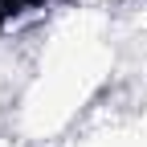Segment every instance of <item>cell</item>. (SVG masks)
Returning a JSON list of instances; mask_svg holds the SVG:
<instances>
[{"label":"cell","mask_w":147,"mask_h":147,"mask_svg":"<svg viewBox=\"0 0 147 147\" xmlns=\"http://www.w3.org/2000/svg\"><path fill=\"white\" fill-rule=\"evenodd\" d=\"M37 8H45V0H0V29L16 25L21 16H29Z\"/></svg>","instance_id":"obj_1"}]
</instances>
